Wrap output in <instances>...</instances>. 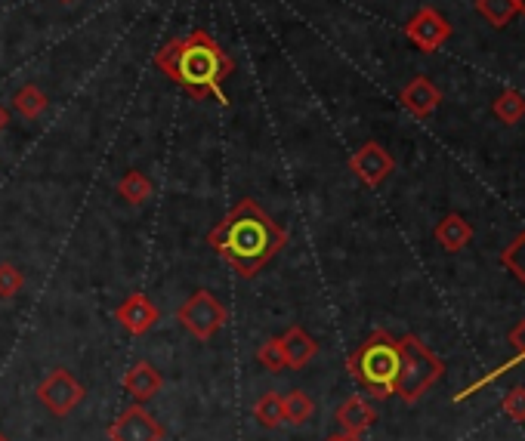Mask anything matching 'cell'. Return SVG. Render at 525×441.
Segmentation results:
<instances>
[{
  "mask_svg": "<svg viewBox=\"0 0 525 441\" xmlns=\"http://www.w3.org/2000/svg\"><path fill=\"white\" fill-rule=\"evenodd\" d=\"M399 99H402V105L408 108L414 118H430L439 108V102H442V93H439V87L430 78L420 75V78H414V81H408L402 87Z\"/></svg>",
  "mask_w": 525,
  "mask_h": 441,
  "instance_id": "7c38bea8",
  "label": "cell"
},
{
  "mask_svg": "<svg viewBox=\"0 0 525 441\" xmlns=\"http://www.w3.org/2000/svg\"><path fill=\"white\" fill-rule=\"evenodd\" d=\"M121 386H124L127 395L136 398V404H143V401H152L164 389V374L158 371L152 361H136L130 371L124 374Z\"/></svg>",
  "mask_w": 525,
  "mask_h": 441,
  "instance_id": "8fae6325",
  "label": "cell"
},
{
  "mask_svg": "<svg viewBox=\"0 0 525 441\" xmlns=\"http://www.w3.org/2000/svg\"><path fill=\"white\" fill-rule=\"evenodd\" d=\"M476 13L492 28H507L516 19V4L513 0H476Z\"/></svg>",
  "mask_w": 525,
  "mask_h": 441,
  "instance_id": "d6986e66",
  "label": "cell"
},
{
  "mask_svg": "<svg viewBox=\"0 0 525 441\" xmlns=\"http://www.w3.org/2000/svg\"><path fill=\"white\" fill-rule=\"evenodd\" d=\"M0 441H10V438H7V435H4V432H0Z\"/></svg>",
  "mask_w": 525,
  "mask_h": 441,
  "instance_id": "f1b7e54d",
  "label": "cell"
},
{
  "mask_svg": "<svg viewBox=\"0 0 525 441\" xmlns=\"http://www.w3.org/2000/svg\"><path fill=\"white\" fill-rule=\"evenodd\" d=\"M207 244L214 247L220 260L229 263L241 278H254L285 250L288 232L285 226H278L254 198H241L220 223L210 229Z\"/></svg>",
  "mask_w": 525,
  "mask_h": 441,
  "instance_id": "6da1fadb",
  "label": "cell"
},
{
  "mask_svg": "<svg viewBox=\"0 0 525 441\" xmlns=\"http://www.w3.org/2000/svg\"><path fill=\"white\" fill-rule=\"evenodd\" d=\"M109 441H164V426L143 408V404H133V408L121 411L109 423Z\"/></svg>",
  "mask_w": 525,
  "mask_h": 441,
  "instance_id": "ba28073f",
  "label": "cell"
},
{
  "mask_svg": "<svg viewBox=\"0 0 525 441\" xmlns=\"http://www.w3.org/2000/svg\"><path fill=\"white\" fill-rule=\"evenodd\" d=\"M495 118L504 124H519L525 118V96L519 90H504L495 99Z\"/></svg>",
  "mask_w": 525,
  "mask_h": 441,
  "instance_id": "44dd1931",
  "label": "cell"
},
{
  "mask_svg": "<svg viewBox=\"0 0 525 441\" xmlns=\"http://www.w3.org/2000/svg\"><path fill=\"white\" fill-rule=\"evenodd\" d=\"M405 34H408V41L417 47V50H424V53H436L448 44L451 38V22L436 10V7H420L408 25H405Z\"/></svg>",
  "mask_w": 525,
  "mask_h": 441,
  "instance_id": "52a82bcc",
  "label": "cell"
},
{
  "mask_svg": "<svg viewBox=\"0 0 525 441\" xmlns=\"http://www.w3.org/2000/svg\"><path fill=\"white\" fill-rule=\"evenodd\" d=\"M328 441H356V438H353V435H346V432H343V435H331Z\"/></svg>",
  "mask_w": 525,
  "mask_h": 441,
  "instance_id": "4316f807",
  "label": "cell"
},
{
  "mask_svg": "<svg viewBox=\"0 0 525 441\" xmlns=\"http://www.w3.org/2000/svg\"><path fill=\"white\" fill-rule=\"evenodd\" d=\"M47 105H50V99H47V93H44L38 84H25V87H19V90L13 93V108H16V112H19L25 121L41 118V115L47 112Z\"/></svg>",
  "mask_w": 525,
  "mask_h": 441,
  "instance_id": "9a60e30c",
  "label": "cell"
},
{
  "mask_svg": "<svg viewBox=\"0 0 525 441\" xmlns=\"http://www.w3.org/2000/svg\"><path fill=\"white\" fill-rule=\"evenodd\" d=\"M282 408H285V423H291V426H303V423L312 417L315 404H312V398H309L306 392L294 389V392L282 395Z\"/></svg>",
  "mask_w": 525,
  "mask_h": 441,
  "instance_id": "ffe728a7",
  "label": "cell"
},
{
  "mask_svg": "<svg viewBox=\"0 0 525 441\" xmlns=\"http://www.w3.org/2000/svg\"><path fill=\"white\" fill-rule=\"evenodd\" d=\"M177 321L189 330L195 340L207 343V340H214L220 334V327L229 321V312L210 290H195L192 297L180 306Z\"/></svg>",
  "mask_w": 525,
  "mask_h": 441,
  "instance_id": "277c9868",
  "label": "cell"
},
{
  "mask_svg": "<svg viewBox=\"0 0 525 441\" xmlns=\"http://www.w3.org/2000/svg\"><path fill=\"white\" fill-rule=\"evenodd\" d=\"M516 343H519V349L525 352V324H522V327L516 330Z\"/></svg>",
  "mask_w": 525,
  "mask_h": 441,
  "instance_id": "484cf974",
  "label": "cell"
},
{
  "mask_svg": "<svg viewBox=\"0 0 525 441\" xmlns=\"http://www.w3.org/2000/svg\"><path fill=\"white\" fill-rule=\"evenodd\" d=\"M257 361L266 367V371H272V374H278V371H285V349H282V337H272V340H266L260 349H257Z\"/></svg>",
  "mask_w": 525,
  "mask_h": 441,
  "instance_id": "7402d4cb",
  "label": "cell"
},
{
  "mask_svg": "<svg viewBox=\"0 0 525 441\" xmlns=\"http://www.w3.org/2000/svg\"><path fill=\"white\" fill-rule=\"evenodd\" d=\"M399 349H402V371H399V383H396V392L402 395V398H417L420 395V389H427L436 377H439V371H442V364L420 346V340L417 337H405L402 343H399Z\"/></svg>",
  "mask_w": 525,
  "mask_h": 441,
  "instance_id": "5b68a950",
  "label": "cell"
},
{
  "mask_svg": "<svg viewBox=\"0 0 525 441\" xmlns=\"http://www.w3.org/2000/svg\"><path fill=\"white\" fill-rule=\"evenodd\" d=\"M346 367L368 392H374L377 398H387L396 392V383H399L402 349L387 330H377V334H371L353 355H349Z\"/></svg>",
  "mask_w": 525,
  "mask_h": 441,
  "instance_id": "3957f363",
  "label": "cell"
},
{
  "mask_svg": "<svg viewBox=\"0 0 525 441\" xmlns=\"http://www.w3.org/2000/svg\"><path fill=\"white\" fill-rule=\"evenodd\" d=\"M513 4H516V13H522V16H525V0H513Z\"/></svg>",
  "mask_w": 525,
  "mask_h": 441,
  "instance_id": "83f0119b",
  "label": "cell"
},
{
  "mask_svg": "<svg viewBox=\"0 0 525 441\" xmlns=\"http://www.w3.org/2000/svg\"><path fill=\"white\" fill-rule=\"evenodd\" d=\"M254 420L263 429H278L285 423V408H282V395L278 392H266L260 395V401L254 404Z\"/></svg>",
  "mask_w": 525,
  "mask_h": 441,
  "instance_id": "ac0fdd59",
  "label": "cell"
},
{
  "mask_svg": "<svg viewBox=\"0 0 525 441\" xmlns=\"http://www.w3.org/2000/svg\"><path fill=\"white\" fill-rule=\"evenodd\" d=\"M436 238H439V244H442L445 250H461V247L473 238V229H470L467 219H461V216L451 213V216H445L442 223H439Z\"/></svg>",
  "mask_w": 525,
  "mask_h": 441,
  "instance_id": "e0dca14e",
  "label": "cell"
},
{
  "mask_svg": "<svg viewBox=\"0 0 525 441\" xmlns=\"http://www.w3.org/2000/svg\"><path fill=\"white\" fill-rule=\"evenodd\" d=\"M371 420H374V411L368 408L362 398H349L337 408V423L343 426L346 435H359L362 429L371 426Z\"/></svg>",
  "mask_w": 525,
  "mask_h": 441,
  "instance_id": "5bb4252c",
  "label": "cell"
},
{
  "mask_svg": "<svg viewBox=\"0 0 525 441\" xmlns=\"http://www.w3.org/2000/svg\"><path fill=\"white\" fill-rule=\"evenodd\" d=\"M7 124H10V112H7V108H4V105H0V133H4V130H7Z\"/></svg>",
  "mask_w": 525,
  "mask_h": 441,
  "instance_id": "d4e9b609",
  "label": "cell"
},
{
  "mask_svg": "<svg viewBox=\"0 0 525 441\" xmlns=\"http://www.w3.org/2000/svg\"><path fill=\"white\" fill-rule=\"evenodd\" d=\"M393 167H396L393 155L383 149L380 142H365L362 149H356L353 158H349V170H353L368 189H377L380 182L393 173Z\"/></svg>",
  "mask_w": 525,
  "mask_h": 441,
  "instance_id": "9c48e42d",
  "label": "cell"
},
{
  "mask_svg": "<svg viewBox=\"0 0 525 441\" xmlns=\"http://www.w3.org/2000/svg\"><path fill=\"white\" fill-rule=\"evenodd\" d=\"M118 195L133 207L146 204L152 198V179L143 170H127L118 182Z\"/></svg>",
  "mask_w": 525,
  "mask_h": 441,
  "instance_id": "2e32d148",
  "label": "cell"
},
{
  "mask_svg": "<svg viewBox=\"0 0 525 441\" xmlns=\"http://www.w3.org/2000/svg\"><path fill=\"white\" fill-rule=\"evenodd\" d=\"M504 266L513 269V272L525 281V232L507 247V253H504Z\"/></svg>",
  "mask_w": 525,
  "mask_h": 441,
  "instance_id": "cb8c5ba5",
  "label": "cell"
},
{
  "mask_svg": "<svg viewBox=\"0 0 525 441\" xmlns=\"http://www.w3.org/2000/svg\"><path fill=\"white\" fill-rule=\"evenodd\" d=\"M62 4H72V0H62Z\"/></svg>",
  "mask_w": 525,
  "mask_h": 441,
  "instance_id": "f546056e",
  "label": "cell"
},
{
  "mask_svg": "<svg viewBox=\"0 0 525 441\" xmlns=\"http://www.w3.org/2000/svg\"><path fill=\"white\" fill-rule=\"evenodd\" d=\"M155 65L161 75L173 84H180L198 102L214 99L229 105L223 93V81L235 71V59L217 44V38L204 28H192L186 38H173L155 53Z\"/></svg>",
  "mask_w": 525,
  "mask_h": 441,
  "instance_id": "7a4b0ae2",
  "label": "cell"
},
{
  "mask_svg": "<svg viewBox=\"0 0 525 441\" xmlns=\"http://www.w3.org/2000/svg\"><path fill=\"white\" fill-rule=\"evenodd\" d=\"M22 284H25V278L13 263H0V300H13L22 290Z\"/></svg>",
  "mask_w": 525,
  "mask_h": 441,
  "instance_id": "603a6c76",
  "label": "cell"
},
{
  "mask_svg": "<svg viewBox=\"0 0 525 441\" xmlns=\"http://www.w3.org/2000/svg\"><path fill=\"white\" fill-rule=\"evenodd\" d=\"M34 395H38V401L44 404L53 417L62 420L87 398V389H84V383H78L72 374H68L65 367H53V371L38 383Z\"/></svg>",
  "mask_w": 525,
  "mask_h": 441,
  "instance_id": "8992f818",
  "label": "cell"
},
{
  "mask_svg": "<svg viewBox=\"0 0 525 441\" xmlns=\"http://www.w3.org/2000/svg\"><path fill=\"white\" fill-rule=\"evenodd\" d=\"M282 349H285V364L300 371V367H306L315 358L319 343H315L303 327H288L285 337H282Z\"/></svg>",
  "mask_w": 525,
  "mask_h": 441,
  "instance_id": "4fadbf2b",
  "label": "cell"
},
{
  "mask_svg": "<svg viewBox=\"0 0 525 441\" xmlns=\"http://www.w3.org/2000/svg\"><path fill=\"white\" fill-rule=\"evenodd\" d=\"M115 318L130 337H143L161 321V309L146 297V293H130V297L115 309Z\"/></svg>",
  "mask_w": 525,
  "mask_h": 441,
  "instance_id": "30bf717a",
  "label": "cell"
}]
</instances>
